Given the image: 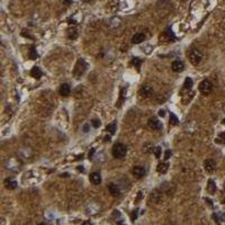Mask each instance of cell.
Returning a JSON list of instances; mask_svg holds the SVG:
<instances>
[{
    "mask_svg": "<svg viewBox=\"0 0 225 225\" xmlns=\"http://www.w3.org/2000/svg\"><path fill=\"white\" fill-rule=\"evenodd\" d=\"M188 58L191 64L198 66L203 60V53L199 50H197V49H191L188 53Z\"/></svg>",
    "mask_w": 225,
    "mask_h": 225,
    "instance_id": "1",
    "label": "cell"
},
{
    "mask_svg": "<svg viewBox=\"0 0 225 225\" xmlns=\"http://www.w3.org/2000/svg\"><path fill=\"white\" fill-rule=\"evenodd\" d=\"M127 153V147L122 143H116L113 146V155L117 159H122Z\"/></svg>",
    "mask_w": 225,
    "mask_h": 225,
    "instance_id": "2",
    "label": "cell"
},
{
    "mask_svg": "<svg viewBox=\"0 0 225 225\" xmlns=\"http://www.w3.org/2000/svg\"><path fill=\"white\" fill-rule=\"evenodd\" d=\"M86 69H87V63L85 62L83 59H79L78 62H77V64H75L74 70H73V73H74V75H75V78L81 77V75L85 73Z\"/></svg>",
    "mask_w": 225,
    "mask_h": 225,
    "instance_id": "3",
    "label": "cell"
},
{
    "mask_svg": "<svg viewBox=\"0 0 225 225\" xmlns=\"http://www.w3.org/2000/svg\"><path fill=\"white\" fill-rule=\"evenodd\" d=\"M213 90V85L209 80H203L199 83V91L203 95H209Z\"/></svg>",
    "mask_w": 225,
    "mask_h": 225,
    "instance_id": "4",
    "label": "cell"
},
{
    "mask_svg": "<svg viewBox=\"0 0 225 225\" xmlns=\"http://www.w3.org/2000/svg\"><path fill=\"white\" fill-rule=\"evenodd\" d=\"M204 168H205V170L207 171V172H213V171H215V169H216V162H215V160L213 159H207L205 160V162H204Z\"/></svg>",
    "mask_w": 225,
    "mask_h": 225,
    "instance_id": "5",
    "label": "cell"
},
{
    "mask_svg": "<svg viewBox=\"0 0 225 225\" xmlns=\"http://www.w3.org/2000/svg\"><path fill=\"white\" fill-rule=\"evenodd\" d=\"M152 88L150 87L149 85H143L141 89H140V95H141V97H143V98H147V97H150L151 95H152Z\"/></svg>",
    "mask_w": 225,
    "mask_h": 225,
    "instance_id": "6",
    "label": "cell"
},
{
    "mask_svg": "<svg viewBox=\"0 0 225 225\" xmlns=\"http://www.w3.org/2000/svg\"><path fill=\"white\" fill-rule=\"evenodd\" d=\"M149 126L152 128V130H161V127H162V124L161 122H159V119H157V118H150L149 119Z\"/></svg>",
    "mask_w": 225,
    "mask_h": 225,
    "instance_id": "7",
    "label": "cell"
},
{
    "mask_svg": "<svg viewBox=\"0 0 225 225\" xmlns=\"http://www.w3.org/2000/svg\"><path fill=\"white\" fill-rule=\"evenodd\" d=\"M172 70H174V72H182L183 71V69H185V64H183V62L181 61H179V60H177V61H174L172 62Z\"/></svg>",
    "mask_w": 225,
    "mask_h": 225,
    "instance_id": "8",
    "label": "cell"
},
{
    "mask_svg": "<svg viewBox=\"0 0 225 225\" xmlns=\"http://www.w3.org/2000/svg\"><path fill=\"white\" fill-rule=\"evenodd\" d=\"M89 179H90V181L92 182L94 185H99L102 182V176H100L99 172H92V174H90Z\"/></svg>",
    "mask_w": 225,
    "mask_h": 225,
    "instance_id": "9",
    "label": "cell"
},
{
    "mask_svg": "<svg viewBox=\"0 0 225 225\" xmlns=\"http://www.w3.org/2000/svg\"><path fill=\"white\" fill-rule=\"evenodd\" d=\"M214 218L218 225H225V213L218 212L216 214H214Z\"/></svg>",
    "mask_w": 225,
    "mask_h": 225,
    "instance_id": "10",
    "label": "cell"
},
{
    "mask_svg": "<svg viewBox=\"0 0 225 225\" xmlns=\"http://www.w3.org/2000/svg\"><path fill=\"white\" fill-rule=\"evenodd\" d=\"M145 39V35L143 33H136L134 36L132 37V42L134 44H140L142 43Z\"/></svg>",
    "mask_w": 225,
    "mask_h": 225,
    "instance_id": "11",
    "label": "cell"
},
{
    "mask_svg": "<svg viewBox=\"0 0 225 225\" xmlns=\"http://www.w3.org/2000/svg\"><path fill=\"white\" fill-rule=\"evenodd\" d=\"M71 92V88L70 86L68 85V83H63V85H61V87H60V95H62V96H69Z\"/></svg>",
    "mask_w": 225,
    "mask_h": 225,
    "instance_id": "12",
    "label": "cell"
},
{
    "mask_svg": "<svg viewBox=\"0 0 225 225\" xmlns=\"http://www.w3.org/2000/svg\"><path fill=\"white\" fill-rule=\"evenodd\" d=\"M108 190H109V193L115 197L119 196V194H121V190H119V188H118V186L115 185V183H110V185L108 186Z\"/></svg>",
    "mask_w": 225,
    "mask_h": 225,
    "instance_id": "13",
    "label": "cell"
},
{
    "mask_svg": "<svg viewBox=\"0 0 225 225\" xmlns=\"http://www.w3.org/2000/svg\"><path fill=\"white\" fill-rule=\"evenodd\" d=\"M133 174L138 178H141V177H143L145 174V169L143 167H135L133 169Z\"/></svg>",
    "mask_w": 225,
    "mask_h": 225,
    "instance_id": "14",
    "label": "cell"
},
{
    "mask_svg": "<svg viewBox=\"0 0 225 225\" xmlns=\"http://www.w3.org/2000/svg\"><path fill=\"white\" fill-rule=\"evenodd\" d=\"M30 75H32L33 78H35V79H39V78L42 77L41 69H39L38 66H34V68L32 69V71H30Z\"/></svg>",
    "mask_w": 225,
    "mask_h": 225,
    "instance_id": "15",
    "label": "cell"
},
{
    "mask_svg": "<svg viewBox=\"0 0 225 225\" xmlns=\"http://www.w3.org/2000/svg\"><path fill=\"white\" fill-rule=\"evenodd\" d=\"M5 186H6V188L7 189H10V190H13L17 187V182L13 180V179H6L5 180Z\"/></svg>",
    "mask_w": 225,
    "mask_h": 225,
    "instance_id": "16",
    "label": "cell"
},
{
    "mask_svg": "<svg viewBox=\"0 0 225 225\" xmlns=\"http://www.w3.org/2000/svg\"><path fill=\"white\" fill-rule=\"evenodd\" d=\"M207 191L209 194H214L216 191V185H215V182L213 181L212 179L208 180V183H207Z\"/></svg>",
    "mask_w": 225,
    "mask_h": 225,
    "instance_id": "17",
    "label": "cell"
},
{
    "mask_svg": "<svg viewBox=\"0 0 225 225\" xmlns=\"http://www.w3.org/2000/svg\"><path fill=\"white\" fill-rule=\"evenodd\" d=\"M169 169V164L168 163H160L158 166V171L160 174H166Z\"/></svg>",
    "mask_w": 225,
    "mask_h": 225,
    "instance_id": "18",
    "label": "cell"
},
{
    "mask_svg": "<svg viewBox=\"0 0 225 225\" xmlns=\"http://www.w3.org/2000/svg\"><path fill=\"white\" fill-rule=\"evenodd\" d=\"M37 56H38V54H37L35 47H34V46H32V47H30V50H29V58L32 59V60H35V59H37Z\"/></svg>",
    "mask_w": 225,
    "mask_h": 225,
    "instance_id": "19",
    "label": "cell"
},
{
    "mask_svg": "<svg viewBox=\"0 0 225 225\" xmlns=\"http://www.w3.org/2000/svg\"><path fill=\"white\" fill-rule=\"evenodd\" d=\"M216 141V143H225V132H222V133H219L218 134V136L217 138L215 140Z\"/></svg>",
    "mask_w": 225,
    "mask_h": 225,
    "instance_id": "20",
    "label": "cell"
},
{
    "mask_svg": "<svg viewBox=\"0 0 225 225\" xmlns=\"http://www.w3.org/2000/svg\"><path fill=\"white\" fill-rule=\"evenodd\" d=\"M107 131H108L110 134H114L115 131H116V123H115V122H113L111 124L107 125Z\"/></svg>",
    "mask_w": 225,
    "mask_h": 225,
    "instance_id": "21",
    "label": "cell"
},
{
    "mask_svg": "<svg viewBox=\"0 0 225 225\" xmlns=\"http://www.w3.org/2000/svg\"><path fill=\"white\" fill-rule=\"evenodd\" d=\"M191 87H193V80L190 78H186L185 83H183V88L185 89H191Z\"/></svg>",
    "mask_w": 225,
    "mask_h": 225,
    "instance_id": "22",
    "label": "cell"
},
{
    "mask_svg": "<svg viewBox=\"0 0 225 225\" xmlns=\"http://www.w3.org/2000/svg\"><path fill=\"white\" fill-rule=\"evenodd\" d=\"M166 36L168 37V39L169 41H171V39H174L176 37H174V34L172 33V30H171V28H167V30H166Z\"/></svg>",
    "mask_w": 225,
    "mask_h": 225,
    "instance_id": "23",
    "label": "cell"
},
{
    "mask_svg": "<svg viewBox=\"0 0 225 225\" xmlns=\"http://www.w3.org/2000/svg\"><path fill=\"white\" fill-rule=\"evenodd\" d=\"M141 63H142V60H141V59H138V58H133L132 59V64H133V66H135L136 68H140Z\"/></svg>",
    "mask_w": 225,
    "mask_h": 225,
    "instance_id": "24",
    "label": "cell"
},
{
    "mask_svg": "<svg viewBox=\"0 0 225 225\" xmlns=\"http://www.w3.org/2000/svg\"><path fill=\"white\" fill-rule=\"evenodd\" d=\"M178 122H179V121H178L177 116H176L174 114L171 113V114H170V124H171V125H177Z\"/></svg>",
    "mask_w": 225,
    "mask_h": 225,
    "instance_id": "25",
    "label": "cell"
},
{
    "mask_svg": "<svg viewBox=\"0 0 225 225\" xmlns=\"http://www.w3.org/2000/svg\"><path fill=\"white\" fill-rule=\"evenodd\" d=\"M154 154H155L157 158H160V155H161V147H160V146L154 149Z\"/></svg>",
    "mask_w": 225,
    "mask_h": 225,
    "instance_id": "26",
    "label": "cell"
},
{
    "mask_svg": "<svg viewBox=\"0 0 225 225\" xmlns=\"http://www.w3.org/2000/svg\"><path fill=\"white\" fill-rule=\"evenodd\" d=\"M91 124H92V126H94L95 128H98V127L100 126V122H99L98 119H94V121L91 122Z\"/></svg>",
    "mask_w": 225,
    "mask_h": 225,
    "instance_id": "27",
    "label": "cell"
},
{
    "mask_svg": "<svg viewBox=\"0 0 225 225\" xmlns=\"http://www.w3.org/2000/svg\"><path fill=\"white\" fill-rule=\"evenodd\" d=\"M170 155H171V151H170V150H167L166 153H164V159L168 160L169 158H170Z\"/></svg>",
    "mask_w": 225,
    "mask_h": 225,
    "instance_id": "28",
    "label": "cell"
},
{
    "mask_svg": "<svg viewBox=\"0 0 225 225\" xmlns=\"http://www.w3.org/2000/svg\"><path fill=\"white\" fill-rule=\"evenodd\" d=\"M159 116H161V117L166 116V110H164V109H160L159 110Z\"/></svg>",
    "mask_w": 225,
    "mask_h": 225,
    "instance_id": "29",
    "label": "cell"
},
{
    "mask_svg": "<svg viewBox=\"0 0 225 225\" xmlns=\"http://www.w3.org/2000/svg\"><path fill=\"white\" fill-rule=\"evenodd\" d=\"M136 216H138V213H136V212L134 211V212H133V214H132V219L134 221V219L136 218Z\"/></svg>",
    "mask_w": 225,
    "mask_h": 225,
    "instance_id": "30",
    "label": "cell"
},
{
    "mask_svg": "<svg viewBox=\"0 0 225 225\" xmlns=\"http://www.w3.org/2000/svg\"><path fill=\"white\" fill-rule=\"evenodd\" d=\"M71 1H72V0H62V2H63V4H66V5H70V4H71Z\"/></svg>",
    "mask_w": 225,
    "mask_h": 225,
    "instance_id": "31",
    "label": "cell"
},
{
    "mask_svg": "<svg viewBox=\"0 0 225 225\" xmlns=\"http://www.w3.org/2000/svg\"><path fill=\"white\" fill-rule=\"evenodd\" d=\"M82 225H94V224H92L91 222H89V221H86V222L82 223Z\"/></svg>",
    "mask_w": 225,
    "mask_h": 225,
    "instance_id": "32",
    "label": "cell"
},
{
    "mask_svg": "<svg viewBox=\"0 0 225 225\" xmlns=\"http://www.w3.org/2000/svg\"><path fill=\"white\" fill-rule=\"evenodd\" d=\"M94 152H95V149H92V150H91V152L89 153V158H92V154H94Z\"/></svg>",
    "mask_w": 225,
    "mask_h": 225,
    "instance_id": "33",
    "label": "cell"
},
{
    "mask_svg": "<svg viewBox=\"0 0 225 225\" xmlns=\"http://www.w3.org/2000/svg\"><path fill=\"white\" fill-rule=\"evenodd\" d=\"M105 141H106V142H109V141H110V138H109V136L105 138Z\"/></svg>",
    "mask_w": 225,
    "mask_h": 225,
    "instance_id": "34",
    "label": "cell"
},
{
    "mask_svg": "<svg viewBox=\"0 0 225 225\" xmlns=\"http://www.w3.org/2000/svg\"><path fill=\"white\" fill-rule=\"evenodd\" d=\"M206 202H208V204L212 206V200H209V199H206Z\"/></svg>",
    "mask_w": 225,
    "mask_h": 225,
    "instance_id": "35",
    "label": "cell"
},
{
    "mask_svg": "<svg viewBox=\"0 0 225 225\" xmlns=\"http://www.w3.org/2000/svg\"><path fill=\"white\" fill-rule=\"evenodd\" d=\"M85 132H88V125L85 126Z\"/></svg>",
    "mask_w": 225,
    "mask_h": 225,
    "instance_id": "36",
    "label": "cell"
},
{
    "mask_svg": "<svg viewBox=\"0 0 225 225\" xmlns=\"http://www.w3.org/2000/svg\"><path fill=\"white\" fill-rule=\"evenodd\" d=\"M37 225H45L44 223H41V224H37Z\"/></svg>",
    "mask_w": 225,
    "mask_h": 225,
    "instance_id": "37",
    "label": "cell"
},
{
    "mask_svg": "<svg viewBox=\"0 0 225 225\" xmlns=\"http://www.w3.org/2000/svg\"><path fill=\"white\" fill-rule=\"evenodd\" d=\"M181 1H185V0H181Z\"/></svg>",
    "mask_w": 225,
    "mask_h": 225,
    "instance_id": "38",
    "label": "cell"
}]
</instances>
